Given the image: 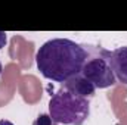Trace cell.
I'll return each instance as SVG.
<instances>
[{"instance_id": "2", "label": "cell", "mask_w": 127, "mask_h": 125, "mask_svg": "<svg viewBox=\"0 0 127 125\" xmlns=\"http://www.w3.org/2000/svg\"><path fill=\"white\" fill-rule=\"evenodd\" d=\"M49 115L56 124L83 125L90 115V102L61 88L49 102Z\"/></svg>"}, {"instance_id": "3", "label": "cell", "mask_w": 127, "mask_h": 125, "mask_svg": "<svg viewBox=\"0 0 127 125\" xmlns=\"http://www.w3.org/2000/svg\"><path fill=\"white\" fill-rule=\"evenodd\" d=\"M86 59L81 68V75L87 78L96 88H108L115 84V75L111 66V52L100 46H87Z\"/></svg>"}, {"instance_id": "1", "label": "cell", "mask_w": 127, "mask_h": 125, "mask_svg": "<svg viewBox=\"0 0 127 125\" xmlns=\"http://www.w3.org/2000/svg\"><path fill=\"white\" fill-rule=\"evenodd\" d=\"M84 59V44H78L69 38L47 40L35 53V63L40 74L55 83H65L78 75Z\"/></svg>"}, {"instance_id": "5", "label": "cell", "mask_w": 127, "mask_h": 125, "mask_svg": "<svg viewBox=\"0 0 127 125\" xmlns=\"http://www.w3.org/2000/svg\"><path fill=\"white\" fill-rule=\"evenodd\" d=\"M111 66L115 80L127 85V46L118 47L111 52Z\"/></svg>"}, {"instance_id": "8", "label": "cell", "mask_w": 127, "mask_h": 125, "mask_svg": "<svg viewBox=\"0 0 127 125\" xmlns=\"http://www.w3.org/2000/svg\"><path fill=\"white\" fill-rule=\"evenodd\" d=\"M0 74H1V63H0Z\"/></svg>"}, {"instance_id": "4", "label": "cell", "mask_w": 127, "mask_h": 125, "mask_svg": "<svg viewBox=\"0 0 127 125\" xmlns=\"http://www.w3.org/2000/svg\"><path fill=\"white\" fill-rule=\"evenodd\" d=\"M62 88L72 94H77L80 97H84V99L92 97L96 91V87L87 78H84L81 74H78V75L69 78L68 81L62 83Z\"/></svg>"}, {"instance_id": "7", "label": "cell", "mask_w": 127, "mask_h": 125, "mask_svg": "<svg viewBox=\"0 0 127 125\" xmlns=\"http://www.w3.org/2000/svg\"><path fill=\"white\" fill-rule=\"evenodd\" d=\"M6 43H7V37H6V32L4 31H0V50L6 46Z\"/></svg>"}, {"instance_id": "6", "label": "cell", "mask_w": 127, "mask_h": 125, "mask_svg": "<svg viewBox=\"0 0 127 125\" xmlns=\"http://www.w3.org/2000/svg\"><path fill=\"white\" fill-rule=\"evenodd\" d=\"M32 125H58V124L50 118L49 113H40V115L34 119Z\"/></svg>"}]
</instances>
